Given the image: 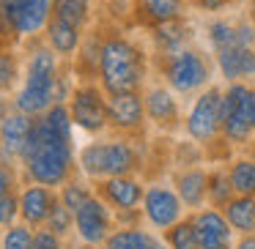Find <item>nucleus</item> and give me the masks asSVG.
Returning <instances> with one entry per match:
<instances>
[{"label":"nucleus","mask_w":255,"mask_h":249,"mask_svg":"<svg viewBox=\"0 0 255 249\" xmlns=\"http://www.w3.org/2000/svg\"><path fill=\"white\" fill-rule=\"evenodd\" d=\"M22 162H25V172L33 183L61 186L72 178V170H74L72 137L55 132L44 118H39V121H33Z\"/></svg>","instance_id":"f257e3e1"},{"label":"nucleus","mask_w":255,"mask_h":249,"mask_svg":"<svg viewBox=\"0 0 255 249\" xmlns=\"http://www.w3.org/2000/svg\"><path fill=\"white\" fill-rule=\"evenodd\" d=\"M66 96V77L58 72V55L50 47H36L30 52L28 72H25V85L14 99V107L25 115H44L52 104L63 101Z\"/></svg>","instance_id":"f03ea898"},{"label":"nucleus","mask_w":255,"mask_h":249,"mask_svg":"<svg viewBox=\"0 0 255 249\" xmlns=\"http://www.w3.org/2000/svg\"><path fill=\"white\" fill-rule=\"evenodd\" d=\"M99 77L107 96L137 90L145 77L143 52L127 36H105L99 50Z\"/></svg>","instance_id":"7ed1b4c3"},{"label":"nucleus","mask_w":255,"mask_h":249,"mask_svg":"<svg viewBox=\"0 0 255 249\" xmlns=\"http://www.w3.org/2000/svg\"><path fill=\"white\" fill-rule=\"evenodd\" d=\"M80 167L91 178H113V175H129L137 167L132 145L113 140V143H91L80 154Z\"/></svg>","instance_id":"20e7f679"},{"label":"nucleus","mask_w":255,"mask_h":249,"mask_svg":"<svg viewBox=\"0 0 255 249\" xmlns=\"http://www.w3.org/2000/svg\"><path fill=\"white\" fill-rule=\"evenodd\" d=\"M167 85L178 93H192L200 85L209 83V61L192 47H181L176 52H165V66H162Z\"/></svg>","instance_id":"39448f33"},{"label":"nucleus","mask_w":255,"mask_h":249,"mask_svg":"<svg viewBox=\"0 0 255 249\" xmlns=\"http://www.w3.org/2000/svg\"><path fill=\"white\" fill-rule=\"evenodd\" d=\"M222 132L228 140L242 143L253 132V90L242 83H231L222 93Z\"/></svg>","instance_id":"423d86ee"},{"label":"nucleus","mask_w":255,"mask_h":249,"mask_svg":"<svg viewBox=\"0 0 255 249\" xmlns=\"http://www.w3.org/2000/svg\"><path fill=\"white\" fill-rule=\"evenodd\" d=\"M69 112H72L74 126H80L83 132H102L107 126V99L102 96L99 85H80L74 88L72 101H69Z\"/></svg>","instance_id":"0eeeda50"},{"label":"nucleus","mask_w":255,"mask_h":249,"mask_svg":"<svg viewBox=\"0 0 255 249\" xmlns=\"http://www.w3.org/2000/svg\"><path fill=\"white\" fill-rule=\"evenodd\" d=\"M222 129V93L217 88L200 93V99L195 101L192 112L187 118V132L192 140L206 143V140H214L217 132Z\"/></svg>","instance_id":"6e6552de"},{"label":"nucleus","mask_w":255,"mask_h":249,"mask_svg":"<svg viewBox=\"0 0 255 249\" xmlns=\"http://www.w3.org/2000/svg\"><path fill=\"white\" fill-rule=\"evenodd\" d=\"M74 227L77 236L85 244H102L110 236V211H107L105 200L91 194L77 211H74Z\"/></svg>","instance_id":"1a4fd4ad"},{"label":"nucleus","mask_w":255,"mask_h":249,"mask_svg":"<svg viewBox=\"0 0 255 249\" xmlns=\"http://www.w3.org/2000/svg\"><path fill=\"white\" fill-rule=\"evenodd\" d=\"M30 129H33V115H25L19 110L8 112V118L0 123V162L3 165H14L17 159H22Z\"/></svg>","instance_id":"9d476101"},{"label":"nucleus","mask_w":255,"mask_h":249,"mask_svg":"<svg viewBox=\"0 0 255 249\" xmlns=\"http://www.w3.org/2000/svg\"><path fill=\"white\" fill-rule=\"evenodd\" d=\"M107 121H110V126L121 129V132L140 129V123H143V101H140L137 90L107 96Z\"/></svg>","instance_id":"9b49d317"},{"label":"nucleus","mask_w":255,"mask_h":249,"mask_svg":"<svg viewBox=\"0 0 255 249\" xmlns=\"http://www.w3.org/2000/svg\"><path fill=\"white\" fill-rule=\"evenodd\" d=\"M200 249H231V222L220 211H200L192 219Z\"/></svg>","instance_id":"f8f14e48"},{"label":"nucleus","mask_w":255,"mask_h":249,"mask_svg":"<svg viewBox=\"0 0 255 249\" xmlns=\"http://www.w3.org/2000/svg\"><path fill=\"white\" fill-rule=\"evenodd\" d=\"M145 216L154 227H173L181 214V200L165 186H151L145 192Z\"/></svg>","instance_id":"ddd939ff"},{"label":"nucleus","mask_w":255,"mask_h":249,"mask_svg":"<svg viewBox=\"0 0 255 249\" xmlns=\"http://www.w3.org/2000/svg\"><path fill=\"white\" fill-rule=\"evenodd\" d=\"M132 11L140 25L156 28V25L173 22V19H184L187 0H134Z\"/></svg>","instance_id":"4468645a"},{"label":"nucleus","mask_w":255,"mask_h":249,"mask_svg":"<svg viewBox=\"0 0 255 249\" xmlns=\"http://www.w3.org/2000/svg\"><path fill=\"white\" fill-rule=\"evenodd\" d=\"M99 197L105 203H110L118 211H132L134 205L143 200V186L129 175H113L102 178L99 183Z\"/></svg>","instance_id":"2eb2a0df"},{"label":"nucleus","mask_w":255,"mask_h":249,"mask_svg":"<svg viewBox=\"0 0 255 249\" xmlns=\"http://www.w3.org/2000/svg\"><path fill=\"white\" fill-rule=\"evenodd\" d=\"M58 203V194L52 192L50 186H28L22 194H19V216L25 219V225H44L47 216H50L52 205Z\"/></svg>","instance_id":"dca6fc26"},{"label":"nucleus","mask_w":255,"mask_h":249,"mask_svg":"<svg viewBox=\"0 0 255 249\" xmlns=\"http://www.w3.org/2000/svg\"><path fill=\"white\" fill-rule=\"evenodd\" d=\"M44 41L58 58H72V55H77L80 44H83V28H77L72 22H63L58 17H50V22L44 28Z\"/></svg>","instance_id":"f3484780"},{"label":"nucleus","mask_w":255,"mask_h":249,"mask_svg":"<svg viewBox=\"0 0 255 249\" xmlns=\"http://www.w3.org/2000/svg\"><path fill=\"white\" fill-rule=\"evenodd\" d=\"M217 63L225 80L236 83L242 77H253L255 74V47H244V44H233L217 52Z\"/></svg>","instance_id":"a211bd4d"},{"label":"nucleus","mask_w":255,"mask_h":249,"mask_svg":"<svg viewBox=\"0 0 255 249\" xmlns=\"http://www.w3.org/2000/svg\"><path fill=\"white\" fill-rule=\"evenodd\" d=\"M145 115L159 126H173L178 121L176 99L167 93V88H151L145 93Z\"/></svg>","instance_id":"6ab92c4d"},{"label":"nucleus","mask_w":255,"mask_h":249,"mask_svg":"<svg viewBox=\"0 0 255 249\" xmlns=\"http://www.w3.org/2000/svg\"><path fill=\"white\" fill-rule=\"evenodd\" d=\"M225 219L233 230L253 233L255 230V197L253 194H239L225 203Z\"/></svg>","instance_id":"aec40b11"},{"label":"nucleus","mask_w":255,"mask_h":249,"mask_svg":"<svg viewBox=\"0 0 255 249\" xmlns=\"http://www.w3.org/2000/svg\"><path fill=\"white\" fill-rule=\"evenodd\" d=\"M151 36H154L156 50L165 55V52H176V50H181V47H187L189 28H187L184 19H173V22H165V25L151 28Z\"/></svg>","instance_id":"412c9836"},{"label":"nucleus","mask_w":255,"mask_h":249,"mask_svg":"<svg viewBox=\"0 0 255 249\" xmlns=\"http://www.w3.org/2000/svg\"><path fill=\"white\" fill-rule=\"evenodd\" d=\"M178 194H181L184 203L200 205L206 200V194H209V178H206V172H200V170L184 172L178 178Z\"/></svg>","instance_id":"4be33fe9"},{"label":"nucleus","mask_w":255,"mask_h":249,"mask_svg":"<svg viewBox=\"0 0 255 249\" xmlns=\"http://www.w3.org/2000/svg\"><path fill=\"white\" fill-rule=\"evenodd\" d=\"M52 17L85 28L91 19V0H52Z\"/></svg>","instance_id":"5701e85b"},{"label":"nucleus","mask_w":255,"mask_h":249,"mask_svg":"<svg viewBox=\"0 0 255 249\" xmlns=\"http://www.w3.org/2000/svg\"><path fill=\"white\" fill-rule=\"evenodd\" d=\"M105 249H154V238L143 230H134V227H124L107 236Z\"/></svg>","instance_id":"b1692460"},{"label":"nucleus","mask_w":255,"mask_h":249,"mask_svg":"<svg viewBox=\"0 0 255 249\" xmlns=\"http://www.w3.org/2000/svg\"><path fill=\"white\" fill-rule=\"evenodd\" d=\"M206 33H209V41H211V47H214V52L225 50V47L239 44L236 25H233V22H228V19H214V22H209Z\"/></svg>","instance_id":"393cba45"},{"label":"nucleus","mask_w":255,"mask_h":249,"mask_svg":"<svg viewBox=\"0 0 255 249\" xmlns=\"http://www.w3.org/2000/svg\"><path fill=\"white\" fill-rule=\"evenodd\" d=\"M167 244L173 249H200L192 222H176L173 227H167Z\"/></svg>","instance_id":"a878e982"},{"label":"nucleus","mask_w":255,"mask_h":249,"mask_svg":"<svg viewBox=\"0 0 255 249\" xmlns=\"http://www.w3.org/2000/svg\"><path fill=\"white\" fill-rule=\"evenodd\" d=\"M231 175V186L239 194H255V162H236Z\"/></svg>","instance_id":"bb28decb"},{"label":"nucleus","mask_w":255,"mask_h":249,"mask_svg":"<svg viewBox=\"0 0 255 249\" xmlns=\"http://www.w3.org/2000/svg\"><path fill=\"white\" fill-rule=\"evenodd\" d=\"M19 77V58L14 50L8 47H0V93L3 90H11L14 83Z\"/></svg>","instance_id":"cd10ccee"},{"label":"nucleus","mask_w":255,"mask_h":249,"mask_svg":"<svg viewBox=\"0 0 255 249\" xmlns=\"http://www.w3.org/2000/svg\"><path fill=\"white\" fill-rule=\"evenodd\" d=\"M33 236L28 225H8L3 236V249H33Z\"/></svg>","instance_id":"c85d7f7f"},{"label":"nucleus","mask_w":255,"mask_h":249,"mask_svg":"<svg viewBox=\"0 0 255 249\" xmlns=\"http://www.w3.org/2000/svg\"><path fill=\"white\" fill-rule=\"evenodd\" d=\"M72 225H74V214L58 200V203L52 205L50 216H47V227H50L55 236H66V233L72 230Z\"/></svg>","instance_id":"c756f323"},{"label":"nucleus","mask_w":255,"mask_h":249,"mask_svg":"<svg viewBox=\"0 0 255 249\" xmlns=\"http://www.w3.org/2000/svg\"><path fill=\"white\" fill-rule=\"evenodd\" d=\"M88 197H91V189H88V186H83L80 181H72V178L66 181V186H63V192H61V203L66 205V208L72 211V214H74V211H77Z\"/></svg>","instance_id":"7c9ffc66"},{"label":"nucleus","mask_w":255,"mask_h":249,"mask_svg":"<svg viewBox=\"0 0 255 249\" xmlns=\"http://www.w3.org/2000/svg\"><path fill=\"white\" fill-rule=\"evenodd\" d=\"M209 194H211V203L214 205H225L228 200L233 197V186H231V175H211L209 181Z\"/></svg>","instance_id":"2f4dec72"},{"label":"nucleus","mask_w":255,"mask_h":249,"mask_svg":"<svg viewBox=\"0 0 255 249\" xmlns=\"http://www.w3.org/2000/svg\"><path fill=\"white\" fill-rule=\"evenodd\" d=\"M17 214H19V197L14 192L11 194H3V197H0V227L14 225Z\"/></svg>","instance_id":"473e14b6"},{"label":"nucleus","mask_w":255,"mask_h":249,"mask_svg":"<svg viewBox=\"0 0 255 249\" xmlns=\"http://www.w3.org/2000/svg\"><path fill=\"white\" fill-rule=\"evenodd\" d=\"M33 249H63L61 236H55L50 227H47V230H39L33 236Z\"/></svg>","instance_id":"72a5a7b5"},{"label":"nucleus","mask_w":255,"mask_h":249,"mask_svg":"<svg viewBox=\"0 0 255 249\" xmlns=\"http://www.w3.org/2000/svg\"><path fill=\"white\" fill-rule=\"evenodd\" d=\"M14 186H17V175H14L11 165H0V197L11 194Z\"/></svg>","instance_id":"f704fd0d"},{"label":"nucleus","mask_w":255,"mask_h":249,"mask_svg":"<svg viewBox=\"0 0 255 249\" xmlns=\"http://www.w3.org/2000/svg\"><path fill=\"white\" fill-rule=\"evenodd\" d=\"M189 3L195 8H200V11H222L231 0H189Z\"/></svg>","instance_id":"c9c22d12"},{"label":"nucleus","mask_w":255,"mask_h":249,"mask_svg":"<svg viewBox=\"0 0 255 249\" xmlns=\"http://www.w3.org/2000/svg\"><path fill=\"white\" fill-rule=\"evenodd\" d=\"M8 39H14V36L8 33L6 22H3V17H0V47H6V44H8Z\"/></svg>","instance_id":"e433bc0d"},{"label":"nucleus","mask_w":255,"mask_h":249,"mask_svg":"<svg viewBox=\"0 0 255 249\" xmlns=\"http://www.w3.org/2000/svg\"><path fill=\"white\" fill-rule=\"evenodd\" d=\"M6 118H8V101H6V96L0 93V123L6 121Z\"/></svg>","instance_id":"4c0bfd02"},{"label":"nucleus","mask_w":255,"mask_h":249,"mask_svg":"<svg viewBox=\"0 0 255 249\" xmlns=\"http://www.w3.org/2000/svg\"><path fill=\"white\" fill-rule=\"evenodd\" d=\"M236 249H255V238H244V241L239 244Z\"/></svg>","instance_id":"58836bf2"},{"label":"nucleus","mask_w":255,"mask_h":249,"mask_svg":"<svg viewBox=\"0 0 255 249\" xmlns=\"http://www.w3.org/2000/svg\"><path fill=\"white\" fill-rule=\"evenodd\" d=\"M154 249H167V247H165L162 241H156V238H154ZM170 249H173V247H170Z\"/></svg>","instance_id":"ea45409f"},{"label":"nucleus","mask_w":255,"mask_h":249,"mask_svg":"<svg viewBox=\"0 0 255 249\" xmlns=\"http://www.w3.org/2000/svg\"><path fill=\"white\" fill-rule=\"evenodd\" d=\"M253 129H255V90H253Z\"/></svg>","instance_id":"a19ab883"},{"label":"nucleus","mask_w":255,"mask_h":249,"mask_svg":"<svg viewBox=\"0 0 255 249\" xmlns=\"http://www.w3.org/2000/svg\"><path fill=\"white\" fill-rule=\"evenodd\" d=\"M231 3H239V6H244V3H253V0H231Z\"/></svg>","instance_id":"79ce46f5"},{"label":"nucleus","mask_w":255,"mask_h":249,"mask_svg":"<svg viewBox=\"0 0 255 249\" xmlns=\"http://www.w3.org/2000/svg\"><path fill=\"white\" fill-rule=\"evenodd\" d=\"M77 249H94V244H85V247H77Z\"/></svg>","instance_id":"37998d69"},{"label":"nucleus","mask_w":255,"mask_h":249,"mask_svg":"<svg viewBox=\"0 0 255 249\" xmlns=\"http://www.w3.org/2000/svg\"><path fill=\"white\" fill-rule=\"evenodd\" d=\"M253 22H255V0H253Z\"/></svg>","instance_id":"c03bdc74"}]
</instances>
